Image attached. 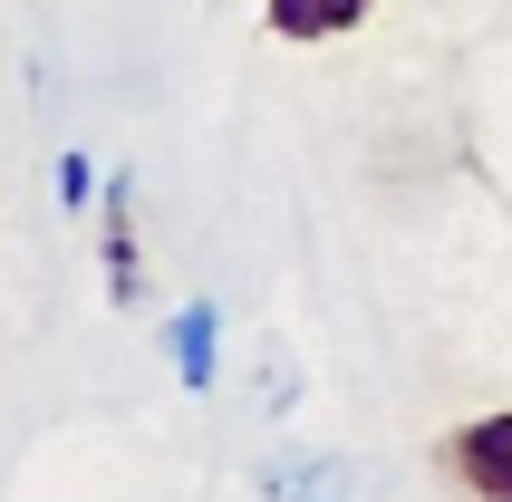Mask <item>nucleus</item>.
Returning a JSON list of instances; mask_svg holds the SVG:
<instances>
[{"label": "nucleus", "mask_w": 512, "mask_h": 502, "mask_svg": "<svg viewBox=\"0 0 512 502\" xmlns=\"http://www.w3.org/2000/svg\"><path fill=\"white\" fill-rule=\"evenodd\" d=\"M445 474H455L474 502H512V406H493V416H474V425L445 435Z\"/></svg>", "instance_id": "nucleus-1"}, {"label": "nucleus", "mask_w": 512, "mask_h": 502, "mask_svg": "<svg viewBox=\"0 0 512 502\" xmlns=\"http://www.w3.org/2000/svg\"><path fill=\"white\" fill-rule=\"evenodd\" d=\"M97 261H107V300L136 309L145 300V251H136V174L97 184Z\"/></svg>", "instance_id": "nucleus-2"}, {"label": "nucleus", "mask_w": 512, "mask_h": 502, "mask_svg": "<svg viewBox=\"0 0 512 502\" xmlns=\"http://www.w3.org/2000/svg\"><path fill=\"white\" fill-rule=\"evenodd\" d=\"M261 502H368V474L348 454H271L261 464Z\"/></svg>", "instance_id": "nucleus-3"}, {"label": "nucleus", "mask_w": 512, "mask_h": 502, "mask_svg": "<svg viewBox=\"0 0 512 502\" xmlns=\"http://www.w3.org/2000/svg\"><path fill=\"white\" fill-rule=\"evenodd\" d=\"M165 358H174V387L203 396L213 377H223V309H213V300H184L165 319Z\"/></svg>", "instance_id": "nucleus-4"}, {"label": "nucleus", "mask_w": 512, "mask_h": 502, "mask_svg": "<svg viewBox=\"0 0 512 502\" xmlns=\"http://www.w3.org/2000/svg\"><path fill=\"white\" fill-rule=\"evenodd\" d=\"M377 0H261V29L290 39V49H319V39H348Z\"/></svg>", "instance_id": "nucleus-5"}, {"label": "nucleus", "mask_w": 512, "mask_h": 502, "mask_svg": "<svg viewBox=\"0 0 512 502\" xmlns=\"http://www.w3.org/2000/svg\"><path fill=\"white\" fill-rule=\"evenodd\" d=\"M97 184H107V174L87 165V155H58V203H68V213H87V203H97Z\"/></svg>", "instance_id": "nucleus-6"}]
</instances>
